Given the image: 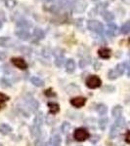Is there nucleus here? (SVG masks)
Returning a JSON list of instances; mask_svg holds the SVG:
<instances>
[{
    "label": "nucleus",
    "instance_id": "obj_3",
    "mask_svg": "<svg viewBox=\"0 0 130 146\" xmlns=\"http://www.w3.org/2000/svg\"><path fill=\"white\" fill-rule=\"evenodd\" d=\"M85 83H86V86L89 89H97L99 87H101L102 80H101L99 76H97V75H90V76L87 77Z\"/></svg>",
    "mask_w": 130,
    "mask_h": 146
},
{
    "label": "nucleus",
    "instance_id": "obj_28",
    "mask_svg": "<svg viewBox=\"0 0 130 146\" xmlns=\"http://www.w3.org/2000/svg\"><path fill=\"white\" fill-rule=\"evenodd\" d=\"M0 86L2 87V88H9V87H11V83L7 80V78H1L0 79Z\"/></svg>",
    "mask_w": 130,
    "mask_h": 146
},
{
    "label": "nucleus",
    "instance_id": "obj_26",
    "mask_svg": "<svg viewBox=\"0 0 130 146\" xmlns=\"http://www.w3.org/2000/svg\"><path fill=\"white\" fill-rule=\"evenodd\" d=\"M70 129V124L68 123V122H64L62 126H61V131H62L63 133H68Z\"/></svg>",
    "mask_w": 130,
    "mask_h": 146
},
{
    "label": "nucleus",
    "instance_id": "obj_7",
    "mask_svg": "<svg viewBox=\"0 0 130 146\" xmlns=\"http://www.w3.org/2000/svg\"><path fill=\"white\" fill-rule=\"evenodd\" d=\"M15 34H16V36L18 37L19 39H21V40H23V41H27V40L29 39V37H30V35L29 33L25 29H19L17 30V31L15 32Z\"/></svg>",
    "mask_w": 130,
    "mask_h": 146
},
{
    "label": "nucleus",
    "instance_id": "obj_41",
    "mask_svg": "<svg viewBox=\"0 0 130 146\" xmlns=\"http://www.w3.org/2000/svg\"><path fill=\"white\" fill-rule=\"evenodd\" d=\"M2 25H3V23H2V21H1V20H0V28H1V27H2Z\"/></svg>",
    "mask_w": 130,
    "mask_h": 146
},
{
    "label": "nucleus",
    "instance_id": "obj_18",
    "mask_svg": "<svg viewBox=\"0 0 130 146\" xmlns=\"http://www.w3.org/2000/svg\"><path fill=\"white\" fill-rule=\"evenodd\" d=\"M30 81H31V83L34 84L35 87H42V86H44L43 80H41V79L38 78V77H36V76L31 77V78H30Z\"/></svg>",
    "mask_w": 130,
    "mask_h": 146
},
{
    "label": "nucleus",
    "instance_id": "obj_19",
    "mask_svg": "<svg viewBox=\"0 0 130 146\" xmlns=\"http://www.w3.org/2000/svg\"><path fill=\"white\" fill-rule=\"evenodd\" d=\"M120 32L122 34H128L130 32V21H127L126 23H124L122 25V27H120Z\"/></svg>",
    "mask_w": 130,
    "mask_h": 146
},
{
    "label": "nucleus",
    "instance_id": "obj_32",
    "mask_svg": "<svg viewBox=\"0 0 130 146\" xmlns=\"http://www.w3.org/2000/svg\"><path fill=\"white\" fill-rule=\"evenodd\" d=\"M5 4H6V7H8L9 9H13L14 7L17 5V1H16V0H6Z\"/></svg>",
    "mask_w": 130,
    "mask_h": 146
},
{
    "label": "nucleus",
    "instance_id": "obj_8",
    "mask_svg": "<svg viewBox=\"0 0 130 146\" xmlns=\"http://www.w3.org/2000/svg\"><path fill=\"white\" fill-rule=\"evenodd\" d=\"M27 103L28 107H29L30 111H32V112L37 111L39 104H38V102H37L36 100H34V98H27Z\"/></svg>",
    "mask_w": 130,
    "mask_h": 146
},
{
    "label": "nucleus",
    "instance_id": "obj_34",
    "mask_svg": "<svg viewBox=\"0 0 130 146\" xmlns=\"http://www.w3.org/2000/svg\"><path fill=\"white\" fill-rule=\"evenodd\" d=\"M44 94H45V96H55V93H54V92H52L51 89L46 90L45 92H44Z\"/></svg>",
    "mask_w": 130,
    "mask_h": 146
},
{
    "label": "nucleus",
    "instance_id": "obj_11",
    "mask_svg": "<svg viewBox=\"0 0 130 146\" xmlns=\"http://www.w3.org/2000/svg\"><path fill=\"white\" fill-rule=\"evenodd\" d=\"M107 34L109 35V36H115V34H117V25H115V23H108V27H107Z\"/></svg>",
    "mask_w": 130,
    "mask_h": 146
},
{
    "label": "nucleus",
    "instance_id": "obj_6",
    "mask_svg": "<svg viewBox=\"0 0 130 146\" xmlns=\"http://www.w3.org/2000/svg\"><path fill=\"white\" fill-rule=\"evenodd\" d=\"M85 103H86V98H83V96H76V98L70 100V104L76 108L82 107L83 105H85Z\"/></svg>",
    "mask_w": 130,
    "mask_h": 146
},
{
    "label": "nucleus",
    "instance_id": "obj_10",
    "mask_svg": "<svg viewBox=\"0 0 130 146\" xmlns=\"http://www.w3.org/2000/svg\"><path fill=\"white\" fill-rule=\"evenodd\" d=\"M0 46L3 47V48H10L13 46V41L10 37L2 36L0 37Z\"/></svg>",
    "mask_w": 130,
    "mask_h": 146
},
{
    "label": "nucleus",
    "instance_id": "obj_33",
    "mask_svg": "<svg viewBox=\"0 0 130 146\" xmlns=\"http://www.w3.org/2000/svg\"><path fill=\"white\" fill-rule=\"evenodd\" d=\"M124 65H125V68H127V74H128V77H130V60L125 62Z\"/></svg>",
    "mask_w": 130,
    "mask_h": 146
},
{
    "label": "nucleus",
    "instance_id": "obj_24",
    "mask_svg": "<svg viewBox=\"0 0 130 146\" xmlns=\"http://www.w3.org/2000/svg\"><path fill=\"white\" fill-rule=\"evenodd\" d=\"M117 77H119V74L117 73V70H115V69H111L110 71H109L108 78L110 80H115V79H117Z\"/></svg>",
    "mask_w": 130,
    "mask_h": 146
},
{
    "label": "nucleus",
    "instance_id": "obj_1",
    "mask_svg": "<svg viewBox=\"0 0 130 146\" xmlns=\"http://www.w3.org/2000/svg\"><path fill=\"white\" fill-rule=\"evenodd\" d=\"M124 126H125V119L123 118V117H119V118H117V121L115 122V124L113 125L112 129H111V131H110L111 138H115V136L119 135L120 129L123 128Z\"/></svg>",
    "mask_w": 130,
    "mask_h": 146
},
{
    "label": "nucleus",
    "instance_id": "obj_40",
    "mask_svg": "<svg viewBox=\"0 0 130 146\" xmlns=\"http://www.w3.org/2000/svg\"><path fill=\"white\" fill-rule=\"evenodd\" d=\"M122 1H123L124 3H126V4H130V0H122Z\"/></svg>",
    "mask_w": 130,
    "mask_h": 146
},
{
    "label": "nucleus",
    "instance_id": "obj_23",
    "mask_svg": "<svg viewBox=\"0 0 130 146\" xmlns=\"http://www.w3.org/2000/svg\"><path fill=\"white\" fill-rule=\"evenodd\" d=\"M42 123H43V115H42V113H38L34 118V125L37 127H40Z\"/></svg>",
    "mask_w": 130,
    "mask_h": 146
},
{
    "label": "nucleus",
    "instance_id": "obj_14",
    "mask_svg": "<svg viewBox=\"0 0 130 146\" xmlns=\"http://www.w3.org/2000/svg\"><path fill=\"white\" fill-rule=\"evenodd\" d=\"M0 133L4 135H10L12 133V128L7 124H1L0 125Z\"/></svg>",
    "mask_w": 130,
    "mask_h": 146
},
{
    "label": "nucleus",
    "instance_id": "obj_5",
    "mask_svg": "<svg viewBox=\"0 0 130 146\" xmlns=\"http://www.w3.org/2000/svg\"><path fill=\"white\" fill-rule=\"evenodd\" d=\"M11 62L16 67L21 70H25L27 68V63L22 58H13L11 60Z\"/></svg>",
    "mask_w": 130,
    "mask_h": 146
},
{
    "label": "nucleus",
    "instance_id": "obj_39",
    "mask_svg": "<svg viewBox=\"0 0 130 146\" xmlns=\"http://www.w3.org/2000/svg\"><path fill=\"white\" fill-rule=\"evenodd\" d=\"M6 58V54L4 52H0V60H4Z\"/></svg>",
    "mask_w": 130,
    "mask_h": 146
},
{
    "label": "nucleus",
    "instance_id": "obj_9",
    "mask_svg": "<svg viewBox=\"0 0 130 146\" xmlns=\"http://www.w3.org/2000/svg\"><path fill=\"white\" fill-rule=\"evenodd\" d=\"M98 55L101 58L108 60V58H110L111 56H112V51L109 48H102L98 51Z\"/></svg>",
    "mask_w": 130,
    "mask_h": 146
},
{
    "label": "nucleus",
    "instance_id": "obj_20",
    "mask_svg": "<svg viewBox=\"0 0 130 146\" xmlns=\"http://www.w3.org/2000/svg\"><path fill=\"white\" fill-rule=\"evenodd\" d=\"M50 146H61V138L59 135H55L51 138L50 142H49Z\"/></svg>",
    "mask_w": 130,
    "mask_h": 146
},
{
    "label": "nucleus",
    "instance_id": "obj_31",
    "mask_svg": "<svg viewBox=\"0 0 130 146\" xmlns=\"http://www.w3.org/2000/svg\"><path fill=\"white\" fill-rule=\"evenodd\" d=\"M17 25H18V27H22V29H25V27H30L31 25H30L27 21H20V22L17 23Z\"/></svg>",
    "mask_w": 130,
    "mask_h": 146
},
{
    "label": "nucleus",
    "instance_id": "obj_43",
    "mask_svg": "<svg viewBox=\"0 0 130 146\" xmlns=\"http://www.w3.org/2000/svg\"><path fill=\"white\" fill-rule=\"evenodd\" d=\"M0 146H2V145H1V144H0Z\"/></svg>",
    "mask_w": 130,
    "mask_h": 146
},
{
    "label": "nucleus",
    "instance_id": "obj_36",
    "mask_svg": "<svg viewBox=\"0 0 130 146\" xmlns=\"http://www.w3.org/2000/svg\"><path fill=\"white\" fill-rule=\"evenodd\" d=\"M92 139H91V142L92 143H96L97 141H99V138H100V136H99L98 135H93L92 136Z\"/></svg>",
    "mask_w": 130,
    "mask_h": 146
},
{
    "label": "nucleus",
    "instance_id": "obj_12",
    "mask_svg": "<svg viewBox=\"0 0 130 146\" xmlns=\"http://www.w3.org/2000/svg\"><path fill=\"white\" fill-rule=\"evenodd\" d=\"M122 110H123L122 109V106H120V105H115L112 110V115L113 118L117 119V118H119V117H121Z\"/></svg>",
    "mask_w": 130,
    "mask_h": 146
},
{
    "label": "nucleus",
    "instance_id": "obj_16",
    "mask_svg": "<svg viewBox=\"0 0 130 146\" xmlns=\"http://www.w3.org/2000/svg\"><path fill=\"white\" fill-rule=\"evenodd\" d=\"M102 17L106 22L110 23L115 19V16L112 12H109V11H102Z\"/></svg>",
    "mask_w": 130,
    "mask_h": 146
},
{
    "label": "nucleus",
    "instance_id": "obj_13",
    "mask_svg": "<svg viewBox=\"0 0 130 146\" xmlns=\"http://www.w3.org/2000/svg\"><path fill=\"white\" fill-rule=\"evenodd\" d=\"M66 70L68 73H72L75 70V62L72 58H70V60H67V62H66Z\"/></svg>",
    "mask_w": 130,
    "mask_h": 146
},
{
    "label": "nucleus",
    "instance_id": "obj_17",
    "mask_svg": "<svg viewBox=\"0 0 130 146\" xmlns=\"http://www.w3.org/2000/svg\"><path fill=\"white\" fill-rule=\"evenodd\" d=\"M34 37L37 40L43 39L44 36H45V34H44V31L41 29V28H35L34 31Z\"/></svg>",
    "mask_w": 130,
    "mask_h": 146
},
{
    "label": "nucleus",
    "instance_id": "obj_25",
    "mask_svg": "<svg viewBox=\"0 0 130 146\" xmlns=\"http://www.w3.org/2000/svg\"><path fill=\"white\" fill-rule=\"evenodd\" d=\"M30 133L34 136H39L40 135V127H37L34 125V126L30 128Z\"/></svg>",
    "mask_w": 130,
    "mask_h": 146
},
{
    "label": "nucleus",
    "instance_id": "obj_2",
    "mask_svg": "<svg viewBox=\"0 0 130 146\" xmlns=\"http://www.w3.org/2000/svg\"><path fill=\"white\" fill-rule=\"evenodd\" d=\"M74 137L76 141H79V142H82V141H85L86 139H88L90 137V135H89L88 131L84 128H78L74 131Z\"/></svg>",
    "mask_w": 130,
    "mask_h": 146
},
{
    "label": "nucleus",
    "instance_id": "obj_42",
    "mask_svg": "<svg viewBox=\"0 0 130 146\" xmlns=\"http://www.w3.org/2000/svg\"><path fill=\"white\" fill-rule=\"evenodd\" d=\"M93 1H96V0H93Z\"/></svg>",
    "mask_w": 130,
    "mask_h": 146
},
{
    "label": "nucleus",
    "instance_id": "obj_21",
    "mask_svg": "<svg viewBox=\"0 0 130 146\" xmlns=\"http://www.w3.org/2000/svg\"><path fill=\"white\" fill-rule=\"evenodd\" d=\"M9 100V96L4 95V94L0 93V110L5 106V103Z\"/></svg>",
    "mask_w": 130,
    "mask_h": 146
},
{
    "label": "nucleus",
    "instance_id": "obj_22",
    "mask_svg": "<svg viewBox=\"0 0 130 146\" xmlns=\"http://www.w3.org/2000/svg\"><path fill=\"white\" fill-rule=\"evenodd\" d=\"M96 110L100 115H105L108 111V107L105 104H98L96 107Z\"/></svg>",
    "mask_w": 130,
    "mask_h": 146
},
{
    "label": "nucleus",
    "instance_id": "obj_35",
    "mask_svg": "<svg viewBox=\"0 0 130 146\" xmlns=\"http://www.w3.org/2000/svg\"><path fill=\"white\" fill-rule=\"evenodd\" d=\"M35 146H48V144H45L41 139H37L35 141Z\"/></svg>",
    "mask_w": 130,
    "mask_h": 146
},
{
    "label": "nucleus",
    "instance_id": "obj_30",
    "mask_svg": "<svg viewBox=\"0 0 130 146\" xmlns=\"http://www.w3.org/2000/svg\"><path fill=\"white\" fill-rule=\"evenodd\" d=\"M64 62H65V58H64V56H57L56 60H55V64L57 65V66L61 67L64 64Z\"/></svg>",
    "mask_w": 130,
    "mask_h": 146
},
{
    "label": "nucleus",
    "instance_id": "obj_4",
    "mask_svg": "<svg viewBox=\"0 0 130 146\" xmlns=\"http://www.w3.org/2000/svg\"><path fill=\"white\" fill-rule=\"evenodd\" d=\"M87 27L91 31H94L98 34H102L104 32V25L96 20H90L87 22Z\"/></svg>",
    "mask_w": 130,
    "mask_h": 146
},
{
    "label": "nucleus",
    "instance_id": "obj_37",
    "mask_svg": "<svg viewBox=\"0 0 130 146\" xmlns=\"http://www.w3.org/2000/svg\"><path fill=\"white\" fill-rule=\"evenodd\" d=\"M87 64H88V62H87L86 60H80V62H79L80 67H84L85 65H87Z\"/></svg>",
    "mask_w": 130,
    "mask_h": 146
},
{
    "label": "nucleus",
    "instance_id": "obj_27",
    "mask_svg": "<svg viewBox=\"0 0 130 146\" xmlns=\"http://www.w3.org/2000/svg\"><path fill=\"white\" fill-rule=\"evenodd\" d=\"M107 125H108V119L107 118H101L99 120V127L101 128V129H105L107 128Z\"/></svg>",
    "mask_w": 130,
    "mask_h": 146
},
{
    "label": "nucleus",
    "instance_id": "obj_15",
    "mask_svg": "<svg viewBox=\"0 0 130 146\" xmlns=\"http://www.w3.org/2000/svg\"><path fill=\"white\" fill-rule=\"evenodd\" d=\"M48 107H49V111H50L51 114L55 115L60 111V106H59V104H57L55 102H49Z\"/></svg>",
    "mask_w": 130,
    "mask_h": 146
},
{
    "label": "nucleus",
    "instance_id": "obj_29",
    "mask_svg": "<svg viewBox=\"0 0 130 146\" xmlns=\"http://www.w3.org/2000/svg\"><path fill=\"white\" fill-rule=\"evenodd\" d=\"M115 70L117 71V73L120 75H122L124 73V70H125V65L124 63H119V64L117 65V67H115Z\"/></svg>",
    "mask_w": 130,
    "mask_h": 146
},
{
    "label": "nucleus",
    "instance_id": "obj_38",
    "mask_svg": "<svg viewBox=\"0 0 130 146\" xmlns=\"http://www.w3.org/2000/svg\"><path fill=\"white\" fill-rule=\"evenodd\" d=\"M125 141L127 143H130V131H128L125 135Z\"/></svg>",
    "mask_w": 130,
    "mask_h": 146
}]
</instances>
